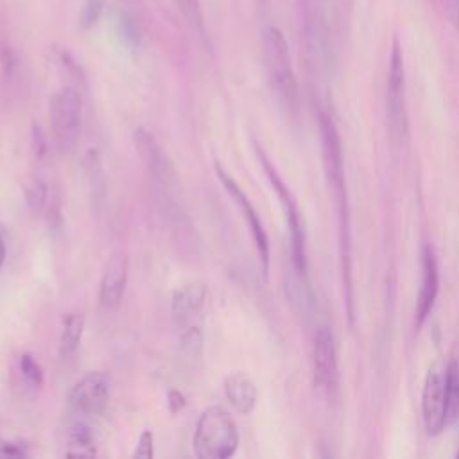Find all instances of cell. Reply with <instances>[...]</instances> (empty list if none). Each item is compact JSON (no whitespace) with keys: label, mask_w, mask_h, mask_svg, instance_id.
I'll return each mask as SVG.
<instances>
[{"label":"cell","mask_w":459,"mask_h":459,"mask_svg":"<svg viewBox=\"0 0 459 459\" xmlns=\"http://www.w3.org/2000/svg\"><path fill=\"white\" fill-rule=\"evenodd\" d=\"M264 61L273 90L287 109L296 111L298 108V81L294 75L290 52L283 32L276 25H267L262 36Z\"/></svg>","instance_id":"7a4b0ae2"},{"label":"cell","mask_w":459,"mask_h":459,"mask_svg":"<svg viewBox=\"0 0 459 459\" xmlns=\"http://www.w3.org/2000/svg\"><path fill=\"white\" fill-rule=\"evenodd\" d=\"M421 420L429 436H437L446 425V368L429 369L421 391Z\"/></svg>","instance_id":"52a82bcc"},{"label":"cell","mask_w":459,"mask_h":459,"mask_svg":"<svg viewBox=\"0 0 459 459\" xmlns=\"http://www.w3.org/2000/svg\"><path fill=\"white\" fill-rule=\"evenodd\" d=\"M127 255L124 251L111 253V256L104 264L99 285V301L104 308H115L122 301L127 285Z\"/></svg>","instance_id":"8fae6325"},{"label":"cell","mask_w":459,"mask_h":459,"mask_svg":"<svg viewBox=\"0 0 459 459\" xmlns=\"http://www.w3.org/2000/svg\"><path fill=\"white\" fill-rule=\"evenodd\" d=\"M167 403H169V409H170V412H179L183 407H185V403H186V398H185V394L181 393V391H178V389H170L169 391V394H167Z\"/></svg>","instance_id":"484cf974"},{"label":"cell","mask_w":459,"mask_h":459,"mask_svg":"<svg viewBox=\"0 0 459 459\" xmlns=\"http://www.w3.org/2000/svg\"><path fill=\"white\" fill-rule=\"evenodd\" d=\"M326 5L328 0H299L303 38L314 54L321 52L326 45Z\"/></svg>","instance_id":"7c38bea8"},{"label":"cell","mask_w":459,"mask_h":459,"mask_svg":"<svg viewBox=\"0 0 459 459\" xmlns=\"http://www.w3.org/2000/svg\"><path fill=\"white\" fill-rule=\"evenodd\" d=\"M437 290H439L437 262H436L432 246L427 244L423 247V255H421V287H420V294H418V301H416V326L418 328L429 317V314L436 303Z\"/></svg>","instance_id":"4fadbf2b"},{"label":"cell","mask_w":459,"mask_h":459,"mask_svg":"<svg viewBox=\"0 0 459 459\" xmlns=\"http://www.w3.org/2000/svg\"><path fill=\"white\" fill-rule=\"evenodd\" d=\"M84 332V316L82 314H68L63 319V330L59 335V355L70 357L81 344Z\"/></svg>","instance_id":"ac0fdd59"},{"label":"cell","mask_w":459,"mask_h":459,"mask_svg":"<svg viewBox=\"0 0 459 459\" xmlns=\"http://www.w3.org/2000/svg\"><path fill=\"white\" fill-rule=\"evenodd\" d=\"M5 256H7V246H5V240H4V235L0 233V271L4 267V262H5Z\"/></svg>","instance_id":"f1b7e54d"},{"label":"cell","mask_w":459,"mask_h":459,"mask_svg":"<svg viewBox=\"0 0 459 459\" xmlns=\"http://www.w3.org/2000/svg\"><path fill=\"white\" fill-rule=\"evenodd\" d=\"M18 366H20V373L29 387L38 389L43 385V368L30 353H22L18 359Z\"/></svg>","instance_id":"ffe728a7"},{"label":"cell","mask_w":459,"mask_h":459,"mask_svg":"<svg viewBox=\"0 0 459 459\" xmlns=\"http://www.w3.org/2000/svg\"><path fill=\"white\" fill-rule=\"evenodd\" d=\"M48 120L57 147L70 151L79 138L82 124V99L74 86H63L52 95Z\"/></svg>","instance_id":"3957f363"},{"label":"cell","mask_w":459,"mask_h":459,"mask_svg":"<svg viewBox=\"0 0 459 459\" xmlns=\"http://www.w3.org/2000/svg\"><path fill=\"white\" fill-rule=\"evenodd\" d=\"M319 129H321V142H323V161L326 169L328 181L333 188L344 185L342 178V151H341V140L335 129L333 120L326 115H319Z\"/></svg>","instance_id":"5bb4252c"},{"label":"cell","mask_w":459,"mask_h":459,"mask_svg":"<svg viewBox=\"0 0 459 459\" xmlns=\"http://www.w3.org/2000/svg\"><path fill=\"white\" fill-rule=\"evenodd\" d=\"M109 398V378L102 371H86L68 394V412L74 420L90 421L102 412Z\"/></svg>","instance_id":"5b68a950"},{"label":"cell","mask_w":459,"mask_h":459,"mask_svg":"<svg viewBox=\"0 0 459 459\" xmlns=\"http://www.w3.org/2000/svg\"><path fill=\"white\" fill-rule=\"evenodd\" d=\"M240 436L230 411L212 405L201 412L194 430V452L201 459H228L235 454Z\"/></svg>","instance_id":"6da1fadb"},{"label":"cell","mask_w":459,"mask_h":459,"mask_svg":"<svg viewBox=\"0 0 459 459\" xmlns=\"http://www.w3.org/2000/svg\"><path fill=\"white\" fill-rule=\"evenodd\" d=\"M66 455L70 457H93L95 450V436L90 421L86 420H72V427L68 432Z\"/></svg>","instance_id":"e0dca14e"},{"label":"cell","mask_w":459,"mask_h":459,"mask_svg":"<svg viewBox=\"0 0 459 459\" xmlns=\"http://www.w3.org/2000/svg\"><path fill=\"white\" fill-rule=\"evenodd\" d=\"M204 301H206V287L199 281H192L176 289L170 303V312L176 325L179 326L192 325V321L203 310Z\"/></svg>","instance_id":"9a60e30c"},{"label":"cell","mask_w":459,"mask_h":459,"mask_svg":"<svg viewBox=\"0 0 459 459\" xmlns=\"http://www.w3.org/2000/svg\"><path fill=\"white\" fill-rule=\"evenodd\" d=\"M224 393L228 402L240 412L249 414L258 400L256 384L246 373H231L224 380Z\"/></svg>","instance_id":"2e32d148"},{"label":"cell","mask_w":459,"mask_h":459,"mask_svg":"<svg viewBox=\"0 0 459 459\" xmlns=\"http://www.w3.org/2000/svg\"><path fill=\"white\" fill-rule=\"evenodd\" d=\"M102 13V0H86L82 13H81V25L82 29L93 27Z\"/></svg>","instance_id":"cb8c5ba5"},{"label":"cell","mask_w":459,"mask_h":459,"mask_svg":"<svg viewBox=\"0 0 459 459\" xmlns=\"http://www.w3.org/2000/svg\"><path fill=\"white\" fill-rule=\"evenodd\" d=\"M27 445L13 439H5L0 436V459H22L27 457Z\"/></svg>","instance_id":"7402d4cb"},{"label":"cell","mask_w":459,"mask_h":459,"mask_svg":"<svg viewBox=\"0 0 459 459\" xmlns=\"http://www.w3.org/2000/svg\"><path fill=\"white\" fill-rule=\"evenodd\" d=\"M459 418V350L446 366V423Z\"/></svg>","instance_id":"d6986e66"},{"label":"cell","mask_w":459,"mask_h":459,"mask_svg":"<svg viewBox=\"0 0 459 459\" xmlns=\"http://www.w3.org/2000/svg\"><path fill=\"white\" fill-rule=\"evenodd\" d=\"M118 23H120V30H122L124 38H126V39H129L131 43H134V41L138 39V30H136V25L133 23V20H131V18H127L126 14H122Z\"/></svg>","instance_id":"4316f807"},{"label":"cell","mask_w":459,"mask_h":459,"mask_svg":"<svg viewBox=\"0 0 459 459\" xmlns=\"http://www.w3.org/2000/svg\"><path fill=\"white\" fill-rule=\"evenodd\" d=\"M387 118L391 131L403 138L407 133V109H405V65L403 50L396 36H393L391 56H389V72H387Z\"/></svg>","instance_id":"8992f818"},{"label":"cell","mask_w":459,"mask_h":459,"mask_svg":"<svg viewBox=\"0 0 459 459\" xmlns=\"http://www.w3.org/2000/svg\"><path fill=\"white\" fill-rule=\"evenodd\" d=\"M314 385L326 396L333 398L339 385L335 339L328 326H319L314 335Z\"/></svg>","instance_id":"ba28073f"},{"label":"cell","mask_w":459,"mask_h":459,"mask_svg":"<svg viewBox=\"0 0 459 459\" xmlns=\"http://www.w3.org/2000/svg\"><path fill=\"white\" fill-rule=\"evenodd\" d=\"M134 145L152 179L161 190L169 192V188L176 185V170L161 145L145 129H136Z\"/></svg>","instance_id":"30bf717a"},{"label":"cell","mask_w":459,"mask_h":459,"mask_svg":"<svg viewBox=\"0 0 459 459\" xmlns=\"http://www.w3.org/2000/svg\"><path fill=\"white\" fill-rule=\"evenodd\" d=\"M181 14L185 16V20L197 29L199 32L204 30V18H203V9L199 0H176Z\"/></svg>","instance_id":"44dd1931"},{"label":"cell","mask_w":459,"mask_h":459,"mask_svg":"<svg viewBox=\"0 0 459 459\" xmlns=\"http://www.w3.org/2000/svg\"><path fill=\"white\" fill-rule=\"evenodd\" d=\"M445 4V13L450 20V23L454 25V29L459 34V0H443Z\"/></svg>","instance_id":"83f0119b"},{"label":"cell","mask_w":459,"mask_h":459,"mask_svg":"<svg viewBox=\"0 0 459 459\" xmlns=\"http://www.w3.org/2000/svg\"><path fill=\"white\" fill-rule=\"evenodd\" d=\"M455 455H457V457H459V452H457V454H455Z\"/></svg>","instance_id":"f546056e"},{"label":"cell","mask_w":459,"mask_h":459,"mask_svg":"<svg viewBox=\"0 0 459 459\" xmlns=\"http://www.w3.org/2000/svg\"><path fill=\"white\" fill-rule=\"evenodd\" d=\"M201 330L197 326H190L188 332L183 335V351L188 355V359H195L201 353Z\"/></svg>","instance_id":"603a6c76"},{"label":"cell","mask_w":459,"mask_h":459,"mask_svg":"<svg viewBox=\"0 0 459 459\" xmlns=\"http://www.w3.org/2000/svg\"><path fill=\"white\" fill-rule=\"evenodd\" d=\"M152 445H154V436L151 430H143L138 437L136 448L133 452V457H142V459H149L152 457Z\"/></svg>","instance_id":"d4e9b609"},{"label":"cell","mask_w":459,"mask_h":459,"mask_svg":"<svg viewBox=\"0 0 459 459\" xmlns=\"http://www.w3.org/2000/svg\"><path fill=\"white\" fill-rule=\"evenodd\" d=\"M262 167L274 188V192L280 197V203L283 204L285 210V219H287V226H289V235H290V253H292V265L296 269L298 274H305L307 271V251H305V233H303V226H301V215L298 212L296 201L290 194V190L285 186L283 179L278 176L276 169L271 165V161L267 160V156L264 154V151L260 147H256Z\"/></svg>","instance_id":"277c9868"},{"label":"cell","mask_w":459,"mask_h":459,"mask_svg":"<svg viewBox=\"0 0 459 459\" xmlns=\"http://www.w3.org/2000/svg\"><path fill=\"white\" fill-rule=\"evenodd\" d=\"M215 172H217V178L219 181L222 183V186L226 188V192L235 199V203L240 206L242 210V215L247 222V228L253 235V240H255V246H256V251H258V256L262 260V267L267 274L269 271V238H267V233H265V228L262 224V219L258 215V212L255 210V206L251 204V201L247 199V195L244 194V190L238 186V183L221 167V163H215Z\"/></svg>","instance_id":"9c48e42d"}]
</instances>
